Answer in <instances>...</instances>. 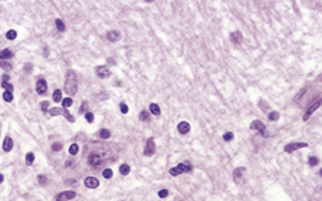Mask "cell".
I'll return each instance as SVG.
<instances>
[{
  "label": "cell",
  "instance_id": "4dcf8cb0",
  "mask_svg": "<svg viewBox=\"0 0 322 201\" xmlns=\"http://www.w3.org/2000/svg\"><path fill=\"white\" fill-rule=\"evenodd\" d=\"M140 119H141V121H148V119H150V114H148V111H142L141 114H140Z\"/></svg>",
  "mask_w": 322,
  "mask_h": 201
},
{
  "label": "cell",
  "instance_id": "836d02e7",
  "mask_svg": "<svg viewBox=\"0 0 322 201\" xmlns=\"http://www.w3.org/2000/svg\"><path fill=\"white\" fill-rule=\"evenodd\" d=\"M61 149H62V144H61V142H55V144H52V151L56 152V151H61Z\"/></svg>",
  "mask_w": 322,
  "mask_h": 201
},
{
  "label": "cell",
  "instance_id": "9c48e42d",
  "mask_svg": "<svg viewBox=\"0 0 322 201\" xmlns=\"http://www.w3.org/2000/svg\"><path fill=\"white\" fill-rule=\"evenodd\" d=\"M46 91H48V85H46V81H45V79H39V81L36 82V92H38L39 95H45V93H46Z\"/></svg>",
  "mask_w": 322,
  "mask_h": 201
},
{
  "label": "cell",
  "instance_id": "60d3db41",
  "mask_svg": "<svg viewBox=\"0 0 322 201\" xmlns=\"http://www.w3.org/2000/svg\"><path fill=\"white\" fill-rule=\"evenodd\" d=\"M119 109H121V112H122V114H127V112H128V106L122 102V104L119 105Z\"/></svg>",
  "mask_w": 322,
  "mask_h": 201
},
{
  "label": "cell",
  "instance_id": "52a82bcc",
  "mask_svg": "<svg viewBox=\"0 0 322 201\" xmlns=\"http://www.w3.org/2000/svg\"><path fill=\"white\" fill-rule=\"evenodd\" d=\"M319 106H321V99H316L315 100V102H313L312 105L309 106L308 108V111H306V114L304 115V121H308L309 119V116H311V115L313 114V112H315V111L318 109V108H319Z\"/></svg>",
  "mask_w": 322,
  "mask_h": 201
},
{
  "label": "cell",
  "instance_id": "1f68e13d",
  "mask_svg": "<svg viewBox=\"0 0 322 201\" xmlns=\"http://www.w3.org/2000/svg\"><path fill=\"white\" fill-rule=\"evenodd\" d=\"M102 175H104V178H111V177H112V170L105 168V170L102 171Z\"/></svg>",
  "mask_w": 322,
  "mask_h": 201
},
{
  "label": "cell",
  "instance_id": "8fae6325",
  "mask_svg": "<svg viewBox=\"0 0 322 201\" xmlns=\"http://www.w3.org/2000/svg\"><path fill=\"white\" fill-rule=\"evenodd\" d=\"M97 76H99V78H108V76H111V70L106 66H98Z\"/></svg>",
  "mask_w": 322,
  "mask_h": 201
},
{
  "label": "cell",
  "instance_id": "e0dca14e",
  "mask_svg": "<svg viewBox=\"0 0 322 201\" xmlns=\"http://www.w3.org/2000/svg\"><path fill=\"white\" fill-rule=\"evenodd\" d=\"M230 40H232V42H233V43H240V42H242V33H240V32H232V33H230Z\"/></svg>",
  "mask_w": 322,
  "mask_h": 201
},
{
  "label": "cell",
  "instance_id": "ffe728a7",
  "mask_svg": "<svg viewBox=\"0 0 322 201\" xmlns=\"http://www.w3.org/2000/svg\"><path fill=\"white\" fill-rule=\"evenodd\" d=\"M129 171H131V168H129V165H127V164H122V165L119 167V172L122 175H128L129 174Z\"/></svg>",
  "mask_w": 322,
  "mask_h": 201
},
{
  "label": "cell",
  "instance_id": "ab89813d",
  "mask_svg": "<svg viewBox=\"0 0 322 201\" xmlns=\"http://www.w3.org/2000/svg\"><path fill=\"white\" fill-rule=\"evenodd\" d=\"M167 195H168V190H161V191H158V197H161V198H165Z\"/></svg>",
  "mask_w": 322,
  "mask_h": 201
},
{
  "label": "cell",
  "instance_id": "f35d334b",
  "mask_svg": "<svg viewBox=\"0 0 322 201\" xmlns=\"http://www.w3.org/2000/svg\"><path fill=\"white\" fill-rule=\"evenodd\" d=\"M85 119H86L88 122H92V121H93V114H92V112H86V115H85Z\"/></svg>",
  "mask_w": 322,
  "mask_h": 201
},
{
  "label": "cell",
  "instance_id": "277c9868",
  "mask_svg": "<svg viewBox=\"0 0 322 201\" xmlns=\"http://www.w3.org/2000/svg\"><path fill=\"white\" fill-rule=\"evenodd\" d=\"M250 129H253V131H259L263 136L268 135V131H266V128H265V125H263L262 121H253V122L250 124Z\"/></svg>",
  "mask_w": 322,
  "mask_h": 201
},
{
  "label": "cell",
  "instance_id": "6da1fadb",
  "mask_svg": "<svg viewBox=\"0 0 322 201\" xmlns=\"http://www.w3.org/2000/svg\"><path fill=\"white\" fill-rule=\"evenodd\" d=\"M65 91L71 98L72 95H75L76 91H78V78H76V73L74 70H69L66 76V81H65Z\"/></svg>",
  "mask_w": 322,
  "mask_h": 201
},
{
  "label": "cell",
  "instance_id": "7c38bea8",
  "mask_svg": "<svg viewBox=\"0 0 322 201\" xmlns=\"http://www.w3.org/2000/svg\"><path fill=\"white\" fill-rule=\"evenodd\" d=\"M85 185L88 188H97L99 185V181L95 177H88V178H85Z\"/></svg>",
  "mask_w": 322,
  "mask_h": 201
},
{
  "label": "cell",
  "instance_id": "f1b7e54d",
  "mask_svg": "<svg viewBox=\"0 0 322 201\" xmlns=\"http://www.w3.org/2000/svg\"><path fill=\"white\" fill-rule=\"evenodd\" d=\"M16 36H18V33H16V30H9L7 33H6V37L9 40H13L16 39Z\"/></svg>",
  "mask_w": 322,
  "mask_h": 201
},
{
  "label": "cell",
  "instance_id": "8992f818",
  "mask_svg": "<svg viewBox=\"0 0 322 201\" xmlns=\"http://www.w3.org/2000/svg\"><path fill=\"white\" fill-rule=\"evenodd\" d=\"M306 147H308L306 142H292V144H288L286 147H285V151H286V152H293V151H296V149L306 148Z\"/></svg>",
  "mask_w": 322,
  "mask_h": 201
},
{
  "label": "cell",
  "instance_id": "74e56055",
  "mask_svg": "<svg viewBox=\"0 0 322 201\" xmlns=\"http://www.w3.org/2000/svg\"><path fill=\"white\" fill-rule=\"evenodd\" d=\"M38 179H39V184H42V185H45V184L48 183V178H46L45 175H39V177H38Z\"/></svg>",
  "mask_w": 322,
  "mask_h": 201
},
{
  "label": "cell",
  "instance_id": "f546056e",
  "mask_svg": "<svg viewBox=\"0 0 322 201\" xmlns=\"http://www.w3.org/2000/svg\"><path fill=\"white\" fill-rule=\"evenodd\" d=\"M2 88H5L7 92H12V91H13V85H12V83H9V82H2Z\"/></svg>",
  "mask_w": 322,
  "mask_h": 201
},
{
  "label": "cell",
  "instance_id": "7402d4cb",
  "mask_svg": "<svg viewBox=\"0 0 322 201\" xmlns=\"http://www.w3.org/2000/svg\"><path fill=\"white\" fill-rule=\"evenodd\" d=\"M56 27H58V30H61V32H65L66 30V26H65V23L62 22L61 19H56Z\"/></svg>",
  "mask_w": 322,
  "mask_h": 201
},
{
  "label": "cell",
  "instance_id": "8d00e7d4",
  "mask_svg": "<svg viewBox=\"0 0 322 201\" xmlns=\"http://www.w3.org/2000/svg\"><path fill=\"white\" fill-rule=\"evenodd\" d=\"M40 108H42V111H43V112H46V111H48V108H49V102H48V100H43V102L40 104Z\"/></svg>",
  "mask_w": 322,
  "mask_h": 201
},
{
  "label": "cell",
  "instance_id": "e575fe53",
  "mask_svg": "<svg viewBox=\"0 0 322 201\" xmlns=\"http://www.w3.org/2000/svg\"><path fill=\"white\" fill-rule=\"evenodd\" d=\"M269 119H270V121H276V119H279V114H278V112H275V111H273V112H270V114H269Z\"/></svg>",
  "mask_w": 322,
  "mask_h": 201
},
{
  "label": "cell",
  "instance_id": "b9f144b4",
  "mask_svg": "<svg viewBox=\"0 0 322 201\" xmlns=\"http://www.w3.org/2000/svg\"><path fill=\"white\" fill-rule=\"evenodd\" d=\"M7 81H9V75L5 73L3 75V82H7Z\"/></svg>",
  "mask_w": 322,
  "mask_h": 201
},
{
  "label": "cell",
  "instance_id": "ba28073f",
  "mask_svg": "<svg viewBox=\"0 0 322 201\" xmlns=\"http://www.w3.org/2000/svg\"><path fill=\"white\" fill-rule=\"evenodd\" d=\"M75 197H76L75 191H63L61 194H58L56 201H68V200H71V198H75Z\"/></svg>",
  "mask_w": 322,
  "mask_h": 201
},
{
  "label": "cell",
  "instance_id": "83f0119b",
  "mask_svg": "<svg viewBox=\"0 0 322 201\" xmlns=\"http://www.w3.org/2000/svg\"><path fill=\"white\" fill-rule=\"evenodd\" d=\"M0 68H2L3 70H6V72L12 70V65H10L9 62H2V63H0Z\"/></svg>",
  "mask_w": 322,
  "mask_h": 201
},
{
  "label": "cell",
  "instance_id": "5b68a950",
  "mask_svg": "<svg viewBox=\"0 0 322 201\" xmlns=\"http://www.w3.org/2000/svg\"><path fill=\"white\" fill-rule=\"evenodd\" d=\"M154 152H155V142H154L153 138H150V140H147L145 149H144V155H145V157H150V155H153Z\"/></svg>",
  "mask_w": 322,
  "mask_h": 201
},
{
  "label": "cell",
  "instance_id": "9a60e30c",
  "mask_svg": "<svg viewBox=\"0 0 322 201\" xmlns=\"http://www.w3.org/2000/svg\"><path fill=\"white\" fill-rule=\"evenodd\" d=\"M12 148H13V141L10 136H6L5 141H3V149L6 152H9V151H12Z\"/></svg>",
  "mask_w": 322,
  "mask_h": 201
},
{
  "label": "cell",
  "instance_id": "4316f807",
  "mask_svg": "<svg viewBox=\"0 0 322 201\" xmlns=\"http://www.w3.org/2000/svg\"><path fill=\"white\" fill-rule=\"evenodd\" d=\"M3 99H5L6 102H12V100H13V93L6 91L5 93H3Z\"/></svg>",
  "mask_w": 322,
  "mask_h": 201
},
{
  "label": "cell",
  "instance_id": "ee69618b",
  "mask_svg": "<svg viewBox=\"0 0 322 201\" xmlns=\"http://www.w3.org/2000/svg\"><path fill=\"white\" fill-rule=\"evenodd\" d=\"M3 179H5V177H3V175L0 174V183H3Z\"/></svg>",
  "mask_w": 322,
  "mask_h": 201
},
{
  "label": "cell",
  "instance_id": "d590c367",
  "mask_svg": "<svg viewBox=\"0 0 322 201\" xmlns=\"http://www.w3.org/2000/svg\"><path fill=\"white\" fill-rule=\"evenodd\" d=\"M233 136L234 135L232 134V132H226L225 135H223V140H225V141H232V140H233Z\"/></svg>",
  "mask_w": 322,
  "mask_h": 201
},
{
  "label": "cell",
  "instance_id": "484cf974",
  "mask_svg": "<svg viewBox=\"0 0 322 201\" xmlns=\"http://www.w3.org/2000/svg\"><path fill=\"white\" fill-rule=\"evenodd\" d=\"M53 100H55V102H59V100H62V91L56 89V91L53 92Z\"/></svg>",
  "mask_w": 322,
  "mask_h": 201
},
{
  "label": "cell",
  "instance_id": "4fadbf2b",
  "mask_svg": "<svg viewBox=\"0 0 322 201\" xmlns=\"http://www.w3.org/2000/svg\"><path fill=\"white\" fill-rule=\"evenodd\" d=\"M177 129H178V132H180V134L185 135V134H189V132H190V124H189V122H185V121H183V122L178 124Z\"/></svg>",
  "mask_w": 322,
  "mask_h": 201
},
{
  "label": "cell",
  "instance_id": "5bb4252c",
  "mask_svg": "<svg viewBox=\"0 0 322 201\" xmlns=\"http://www.w3.org/2000/svg\"><path fill=\"white\" fill-rule=\"evenodd\" d=\"M243 175H244V168H242V167H240V168H236V171H234V181H236V183L237 184H240L242 183V179H243Z\"/></svg>",
  "mask_w": 322,
  "mask_h": 201
},
{
  "label": "cell",
  "instance_id": "2e32d148",
  "mask_svg": "<svg viewBox=\"0 0 322 201\" xmlns=\"http://www.w3.org/2000/svg\"><path fill=\"white\" fill-rule=\"evenodd\" d=\"M106 37H108L109 42H118L121 36H119V33L117 30H109L108 33H106Z\"/></svg>",
  "mask_w": 322,
  "mask_h": 201
},
{
  "label": "cell",
  "instance_id": "7a4b0ae2",
  "mask_svg": "<svg viewBox=\"0 0 322 201\" xmlns=\"http://www.w3.org/2000/svg\"><path fill=\"white\" fill-rule=\"evenodd\" d=\"M49 115H52V116L62 115V116H65L69 122H75V118H74V116L69 114V111H66L65 108H52V109L49 111Z\"/></svg>",
  "mask_w": 322,
  "mask_h": 201
},
{
  "label": "cell",
  "instance_id": "7bdbcfd3",
  "mask_svg": "<svg viewBox=\"0 0 322 201\" xmlns=\"http://www.w3.org/2000/svg\"><path fill=\"white\" fill-rule=\"evenodd\" d=\"M30 69H32V66L27 65V66H26V72H30Z\"/></svg>",
  "mask_w": 322,
  "mask_h": 201
},
{
  "label": "cell",
  "instance_id": "d4e9b609",
  "mask_svg": "<svg viewBox=\"0 0 322 201\" xmlns=\"http://www.w3.org/2000/svg\"><path fill=\"white\" fill-rule=\"evenodd\" d=\"M98 134H99V136H101V138H104V140H108V138L111 136V132L108 131V129H101V131L98 132Z\"/></svg>",
  "mask_w": 322,
  "mask_h": 201
},
{
  "label": "cell",
  "instance_id": "ac0fdd59",
  "mask_svg": "<svg viewBox=\"0 0 322 201\" xmlns=\"http://www.w3.org/2000/svg\"><path fill=\"white\" fill-rule=\"evenodd\" d=\"M13 56V53H12V50L10 49H3V50H0V59L3 61V59H9V57Z\"/></svg>",
  "mask_w": 322,
  "mask_h": 201
},
{
  "label": "cell",
  "instance_id": "603a6c76",
  "mask_svg": "<svg viewBox=\"0 0 322 201\" xmlns=\"http://www.w3.org/2000/svg\"><path fill=\"white\" fill-rule=\"evenodd\" d=\"M33 161H35V154H33V152H27L26 154V164H27V165H32Z\"/></svg>",
  "mask_w": 322,
  "mask_h": 201
},
{
  "label": "cell",
  "instance_id": "d6986e66",
  "mask_svg": "<svg viewBox=\"0 0 322 201\" xmlns=\"http://www.w3.org/2000/svg\"><path fill=\"white\" fill-rule=\"evenodd\" d=\"M150 112L153 115H155V116H157V115H160V112H161V111H160V106L157 105V104H151L150 105Z\"/></svg>",
  "mask_w": 322,
  "mask_h": 201
},
{
  "label": "cell",
  "instance_id": "3957f363",
  "mask_svg": "<svg viewBox=\"0 0 322 201\" xmlns=\"http://www.w3.org/2000/svg\"><path fill=\"white\" fill-rule=\"evenodd\" d=\"M191 170H193V167L185 162V164H178L177 167L171 168V170H170V174H171V175H178V174H181V172H190Z\"/></svg>",
  "mask_w": 322,
  "mask_h": 201
},
{
  "label": "cell",
  "instance_id": "30bf717a",
  "mask_svg": "<svg viewBox=\"0 0 322 201\" xmlns=\"http://www.w3.org/2000/svg\"><path fill=\"white\" fill-rule=\"evenodd\" d=\"M88 162H89V165H92V167H99L102 164V157L99 154H92V155H89Z\"/></svg>",
  "mask_w": 322,
  "mask_h": 201
},
{
  "label": "cell",
  "instance_id": "cb8c5ba5",
  "mask_svg": "<svg viewBox=\"0 0 322 201\" xmlns=\"http://www.w3.org/2000/svg\"><path fill=\"white\" fill-rule=\"evenodd\" d=\"M78 151H79V145L78 144H72L71 147H69V154H71V155H76Z\"/></svg>",
  "mask_w": 322,
  "mask_h": 201
},
{
  "label": "cell",
  "instance_id": "44dd1931",
  "mask_svg": "<svg viewBox=\"0 0 322 201\" xmlns=\"http://www.w3.org/2000/svg\"><path fill=\"white\" fill-rule=\"evenodd\" d=\"M74 104V99H71L69 96L68 98H65V99H62V105H63V108L66 109V108H69V106Z\"/></svg>",
  "mask_w": 322,
  "mask_h": 201
},
{
  "label": "cell",
  "instance_id": "d6a6232c",
  "mask_svg": "<svg viewBox=\"0 0 322 201\" xmlns=\"http://www.w3.org/2000/svg\"><path fill=\"white\" fill-rule=\"evenodd\" d=\"M319 164V160H318L316 157H311L309 158V165L311 167H315V165H318Z\"/></svg>",
  "mask_w": 322,
  "mask_h": 201
}]
</instances>
